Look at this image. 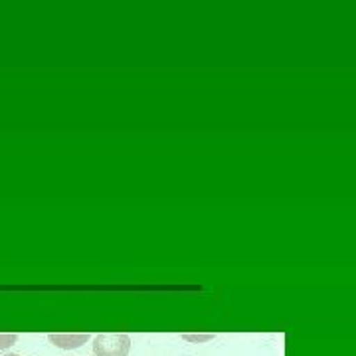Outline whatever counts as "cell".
Listing matches in <instances>:
<instances>
[{
  "instance_id": "6da1fadb",
  "label": "cell",
  "mask_w": 356,
  "mask_h": 356,
  "mask_svg": "<svg viewBox=\"0 0 356 356\" xmlns=\"http://www.w3.org/2000/svg\"><path fill=\"white\" fill-rule=\"evenodd\" d=\"M131 350L129 334L115 332V334H97L93 339V353L95 356H127Z\"/></svg>"
},
{
  "instance_id": "7a4b0ae2",
  "label": "cell",
  "mask_w": 356,
  "mask_h": 356,
  "mask_svg": "<svg viewBox=\"0 0 356 356\" xmlns=\"http://www.w3.org/2000/svg\"><path fill=\"white\" fill-rule=\"evenodd\" d=\"M51 344L64 348V350H72V348H77L83 343H88L89 334L88 332H51L48 334Z\"/></svg>"
},
{
  "instance_id": "3957f363",
  "label": "cell",
  "mask_w": 356,
  "mask_h": 356,
  "mask_svg": "<svg viewBox=\"0 0 356 356\" xmlns=\"http://www.w3.org/2000/svg\"><path fill=\"white\" fill-rule=\"evenodd\" d=\"M16 341H18V334H14V332H0V350L10 348L13 344H16Z\"/></svg>"
},
{
  "instance_id": "277c9868",
  "label": "cell",
  "mask_w": 356,
  "mask_h": 356,
  "mask_svg": "<svg viewBox=\"0 0 356 356\" xmlns=\"http://www.w3.org/2000/svg\"><path fill=\"white\" fill-rule=\"evenodd\" d=\"M184 341H191V343H202V341H210L214 339V334H182Z\"/></svg>"
},
{
  "instance_id": "5b68a950",
  "label": "cell",
  "mask_w": 356,
  "mask_h": 356,
  "mask_svg": "<svg viewBox=\"0 0 356 356\" xmlns=\"http://www.w3.org/2000/svg\"><path fill=\"white\" fill-rule=\"evenodd\" d=\"M2 356H20V355H2Z\"/></svg>"
}]
</instances>
